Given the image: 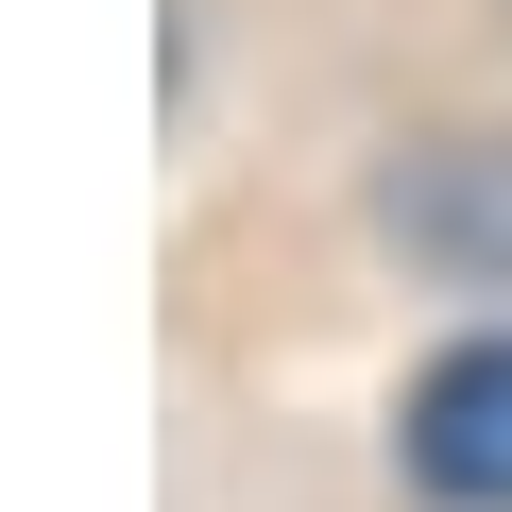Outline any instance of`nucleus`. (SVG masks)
Segmentation results:
<instances>
[{
  "mask_svg": "<svg viewBox=\"0 0 512 512\" xmlns=\"http://www.w3.org/2000/svg\"><path fill=\"white\" fill-rule=\"evenodd\" d=\"M376 222L444 291H512V137H410L376 171Z\"/></svg>",
  "mask_w": 512,
  "mask_h": 512,
  "instance_id": "nucleus-1",
  "label": "nucleus"
},
{
  "mask_svg": "<svg viewBox=\"0 0 512 512\" xmlns=\"http://www.w3.org/2000/svg\"><path fill=\"white\" fill-rule=\"evenodd\" d=\"M410 478L444 495V512H512V325L495 342H444L427 376H410Z\"/></svg>",
  "mask_w": 512,
  "mask_h": 512,
  "instance_id": "nucleus-2",
  "label": "nucleus"
}]
</instances>
